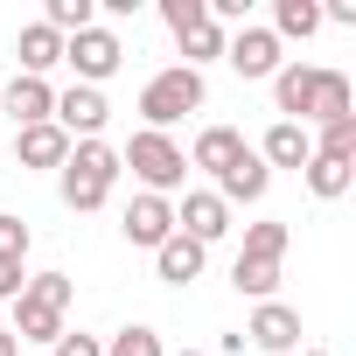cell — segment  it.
<instances>
[{
    "instance_id": "1",
    "label": "cell",
    "mask_w": 356,
    "mask_h": 356,
    "mask_svg": "<svg viewBox=\"0 0 356 356\" xmlns=\"http://www.w3.org/2000/svg\"><path fill=\"white\" fill-rule=\"evenodd\" d=\"M119 147L112 140H70V161L56 168V196H63V210H77V217H91V210H105L112 203V182H119Z\"/></svg>"
},
{
    "instance_id": "2",
    "label": "cell",
    "mask_w": 356,
    "mask_h": 356,
    "mask_svg": "<svg viewBox=\"0 0 356 356\" xmlns=\"http://www.w3.org/2000/svg\"><path fill=\"white\" fill-rule=\"evenodd\" d=\"M70 300H77V280H70V273H29L8 335H15V342H56V335L70 328Z\"/></svg>"
},
{
    "instance_id": "3",
    "label": "cell",
    "mask_w": 356,
    "mask_h": 356,
    "mask_svg": "<svg viewBox=\"0 0 356 356\" xmlns=\"http://www.w3.org/2000/svg\"><path fill=\"white\" fill-rule=\"evenodd\" d=\"M210 105V77L203 70H189V63H168V70H154L147 84H140V126L147 133H168V126H182L189 112H203Z\"/></svg>"
},
{
    "instance_id": "4",
    "label": "cell",
    "mask_w": 356,
    "mask_h": 356,
    "mask_svg": "<svg viewBox=\"0 0 356 356\" xmlns=\"http://www.w3.org/2000/svg\"><path fill=\"white\" fill-rule=\"evenodd\" d=\"M119 168H133L140 196H168L175 203V189H189V161H182V147H175V133H147L140 126L119 147Z\"/></svg>"
},
{
    "instance_id": "5",
    "label": "cell",
    "mask_w": 356,
    "mask_h": 356,
    "mask_svg": "<svg viewBox=\"0 0 356 356\" xmlns=\"http://www.w3.org/2000/svg\"><path fill=\"white\" fill-rule=\"evenodd\" d=\"M63 63L77 70V84H91V91H105V77H119V63H126V42H119V29H84V35H70L63 42Z\"/></svg>"
},
{
    "instance_id": "6",
    "label": "cell",
    "mask_w": 356,
    "mask_h": 356,
    "mask_svg": "<svg viewBox=\"0 0 356 356\" xmlns=\"http://www.w3.org/2000/svg\"><path fill=\"white\" fill-rule=\"evenodd\" d=\"M224 63H231L245 84H273V70L286 63V49L273 42V29L245 22V29H231V35H224Z\"/></svg>"
},
{
    "instance_id": "7",
    "label": "cell",
    "mask_w": 356,
    "mask_h": 356,
    "mask_svg": "<svg viewBox=\"0 0 356 356\" xmlns=\"http://www.w3.org/2000/svg\"><path fill=\"white\" fill-rule=\"evenodd\" d=\"M252 349H266V356H293L300 349V307H286V300H259L252 307V321L238 328Z\"/></svg>"
},
{
    "instance_id": "8",
    "label": "cell",
    "mask_w": 356,
    "mask_h": 356,
    "mask_svg": "<svg viewBox=\"0 0 356 356\" xmlns=\"http://www.w3.org/2000/svg\"><path fill=\"white\" fill-rule=\"evenodd\" d=\"M175 231H182V238H196L203 252L231 231V210L217 203V189H182V203H175Z\"/></svg>"
},
{
    "instance_id": "9",
    "label": "cell",
    "mask_w": 356,
    "mask_h": 356,
    "mask_svg": "<svg viewBox=\"0 0 356 356\" xmlns=\"http://www.w3.org/2000/svg\"><path fill=\"white\" fill-rule=\"evenodd\" d=\"M105 119H112L105 91H91V84H70V91H56V126H63L70 140H105Z\"/></svg>"
},
{
    "instance_id": "10",
    "label": "cell",
    "mask_w": 356,
    "mask_h": 356,
    "mask_svg": "<svg viewBox=\"0 0 356 356\" xmlns=\"http://www.w3.org/2000/svg\"><path fill=\"white\" fill-rule=\"evenodd\" d=\"M119 231H126V245L161 252V245L175 238V203H168V196H133V203H126V217H119Z\"/></svg>"
},
{
    "instance_id": "11",
    "label": "cell",
    "mask_w": 356,
    "mask_h": 356,
    "mask_svg": "<svg viewBox=\"0 0 356 356\" xmlns=\"http://www.w3.org/2000/svg\"><path fill=\"white\" fill-rule=\"evenodd\" d=\"M314 77H321V63H300V56H286V63L273 70V112H280V119H293V126H307Z\"/></svg>"
},
{
    "instance_id": "12",
    "label": "cell",
    "mask_w": 356,
    "mask_h": 356,
    "mask_svg": "<svg viewBox=\"0 0 356 356\" xmlns=\"http://www.w3.org/2000/svg\"><path fill=\"white\" fill-rule=\"evenodd\" d=\"M0 112L15 119V133L22 126H49L56 119V84L49 77H15L8 91H0Z\"/></svg>"
},
{
    "instance_id": "13",
    "label": "cell",
    "mask_w": 356,
    "mask_h": 356,
    "mask_svg": "<svg viewBox=\"0 0 356 356\" xmlns=\"http://www.w3.org/2000/svg\"><path fill=\"white\" fill-rule=\"evenodd\" d=\"M252 154H259L266 168H293V175H300V168L314 161V133H307V126H293V119H273V126H266V140H259Z\"/></svg>"
},
{
    "instance_id": "14",
    "label": "cell",
    "mask_w": 356,
    "mask_h": 356,
    "mask_svg": "<svg viewBox=\"0 0 356 356\" xmlns=\"http://www.w3.org/2000/svg\"><path fill=\"white\" fill-rule=\"evenodd\" d=\"M266 189H273V168H266L252 147L217 175V203H224V210H231V203H266Z\"/></svg>"
},
{
    "instance_id": "15",
    "label": "cell",
    "mask_w": 356,
    "mask_h": 356,
    "mask_svg": "<svg viewBox=\"0 0 356 356\" xmlns=\"http://www.w3.org/2000/svg\"><path fill=\"white\" fill-rule=\"evenodd\" d=\"M245 147H252V140H245L238 126H203V133H196V147H189L182 161H189V168H203L210 182H217V175H224V168H231V161H238Z\"/></svg>"
},
{
    "instance_id": "16",
    "label": "cell",
    "mask_w": 356,
    "mask_h": 356,
    "mask_svg": "<svg viewBox=\"0 0 356 356\" xmlns=\"http://www.w3.org/2000/svg\"><path fill=\"white\" fill-rule=\"evenodd\" d=\"M15 161H22V168H49V175H56V168L70 161V133H63L56 119H49V126H22V133H15Z\"/></svg>"
},
{
    "instance_id": "17",
    "label": "cell",
    "mask_w": 356,
    "mask_h": 356,
    "mask_svg": "<svg viewBox=\"0 0 356 356\" xmlns=\"http://www.w3.org/2000/svg\"><path fill=\"white\" fill-rule=\"evenodd\" d=\"M335 119H356V84L342 70H321L314 77V105H307V133L314 126H335Z\"/></svg>"
},
{
    "instance_id": "18",
    "label": "cell",
    "mask_w": 356,
    "mask_h": 356,
    "mask_svg": "<svg viewBox=\"0 0 356 356\" xmlns=\"http://www.w3.org/2000/svg\"><path fill=\"white\" fill-rule=\"evenodd\" d=\"M203 266H210V252H203L196 238H182V231H175V238L154 252V273H161L168 286H196V280H203Z\"/></svg>"
},
{
    "instance_id": "19",
    "label": "cell",
    "mask_w": 356,
    "mask_h": 356,
    "mask_svg": "<svg viewBox=\"0 0 356 356\" xmlns=\"http://www.w3.org/2000/svg\"><path fill=\"white\" fill-rule=\"evenodd\" d=\"M15 56H22V77H49V70L63 63V35L42 29V22H29V29L15 35Z\"/></svg>"
},
{
    "instance_id": "20",
    "label": "cell",
    "mask_w": 356,
    "mask_h": 356,
    "mask_svg": "<svg viewBox=\"0 0 356 356\" xmlns=\"http://www.w3.org/2000/svg\"><path fill=\"white\" fill-rule=\"evenodd\" d=\"M273 42L286 49V42H307V35H321V0H273Z\"/></svg>"
},
{
    "instance_id": "21",
    "label": "cell",
    "mask_w": 356,
    "mask_h": 356,
    "mask_svg": "<svg viewBox=\"0 0 356 356\" xmlns=\"http://www.w3.org/2000/svg\"><path fill=\"white\" fill-rule=\"evenodd\" d=\"M300 182H307V196H314V203H342V196H349V182H356V161H328V154H314V161L300 168Z\"/></svg>"
},
{
    "instance_id": "22",
    "label": "cell",
    "mask_w": 356,
    "mask_h": 356,
    "mask_svg": "<svg viewBox=\"0 0 356 356\" xmlns=\"http://www.w3.org/2000/svg\"><path fill=\"white\" fill-rule=\"evenodd\" d=\"M286 245H293V231H286L280 217H259V224H245L238 259H266V266H280V259H286Z\"/></svg>"
},
{
    "instance_id": "23",
    "label": "cell",
    "mask_w": 356,
    "mask_h": 356,
    "mask_svg": "<svg viewBox=\"0 0 356 356\" xmlns=\"http://www.w3.org/2000/svg\"><path fill=\"white\" fill-rule=\"evenodd\" d=\"M231 286L259 307V300H280V266H266V259H231Z\"/></svg>"
},
{
    "instance_id": "24",
    "label": "cell",
    "mask_w": 356,
    "mask_h": 356,
    "mask_svg": "<svg viewBox=\"0 0 356 356\" xmlns=\"http://www.w3.org/2000/svg\"><path fill=\"white\" fill-rule=\"evenodd\" d=\"M42 29H56L63 42L84 35V29H98V0H49V8H42Z\"/></svg>"
},
{
    "instance_id": "25",
    "label": "cell",
    "mask_w": 356,
    "mask_h": 356,
    "mask_svg": "<svg viewBox=\"0 0 356 356\" xmlns=\"http://www.w3.org/2000/svg\"><path fill=\"white\" fill-rule=\"evenodd\" d=\"M105 356H168V349H161V328H147V321H126L119 335H105Z\"/></svg>"
},
{
    "instance_id": "26",
    "label": "cell",
    "mask_w": 356,
    "mask_h": 356,
    "mask_svg": "<svg viewBox=\"0 0 356 356\" xmlns=\"http://www.w3.org/2000/svg\"><path fill=\"white\" fill-rule=\"evenodd\" d=\"M182 56H189V70H203V63H224V29H217V22L189 29V35H182Z\"/></svg>"
},
{
    "instance_id": "27",
    "label": "cell",
    "mask_w": 356,
    "mask_h": 356,
    "mask_svg": "<svg viewBox=\"0 0 356 356\" xmlns=\"http://www.w3.org/2000/svg\"><path fill=\"white\" fill-rule=\"evenodd\" d=\"M161 22H168V35H175V42H182L189 29H203V22H210V8H203V0H161Z\"/></svg>"
},
{
    "instance_id": "28",
    "label": "cell",
    "mask_w": 356,
    "mask_h": 356,
    "mask_svg": "<svg viewBox=\"0 0 356 356\" xmlns=\"http://www.w3.org/2000/svg\"><path fill=\"white\" fill-rule=\"evenodd\" d=\"M49 356H105V335H91V328H63V335L49 342Z\"/></svg>"
},
{
    "instance_id": "29",
    "label": "cell",
    "mask_w": 356,
    "mask_h": 356,
    "mask_svg": "<svg viewBox=\"0 0 356 356\" xmlns=\"http://www.w3.org/2000/svg\"><path fill=\"white\" fill-rule=\"evenodd\" d=\"M29 245H35V231H29L22 217L0 210V259H29Z\"/></svg>"
},
{
    "instance_id": "30",
    "label": "cell",
    "mask_w": 356,
    "mask_h": 356,
    "mask_svg": "<svg viewBox=\"0 0 356 356\" xmlns=\"http://www.w3.org/2000/svg\"><path fill=\"white\" fill-rule=\"evenodd\" d=\"M29 286V259H0V300H22Z\"/></svg>"
},
{
    "instance_id": "31",
    "label": "cell",
    "mask_w": 356,
    "mask_h": 356,
    "mask_svg": "<svg viewBox=\"0 0 356 356\" xmlns=\"http://www.w3.org/2000/svg\"><path fill=\"white\" fill-rule=\"evenodd\" d=\"M328 22H335V29H356V0H328V8H321V29H328Z\"/></svg>"
},
{
    "instance_id": "32",
    "label": "cell",
    "mask_w": 356,
    "mask_h": 356,
    "mask_svg": "<svg viewBox=\"0 0 356 356\" xmlns=\"http://www.w3.org/2000/svg\"><path fill=\"white\" fill-rule=\"evenodd\" d=\"M0 356H22V342H15V335H8V328H0Z\"/></svg>"
},
{
    "instance_id": "33",
    "label": "cell",
    "mask_w": 356,
    "mask_h": 356,
    "mask_svg": "<svg viewBox=\"0 0 356 356\" xmlns=\"http://www.w3.org/2000/svg\"><path fill=\"white\" fill-rule=\"evenodd\" d=\"M168 356H210V349H168Z\"/></svg>"
},
{
    "instance_id": "34",
    "label": "cell",
    "mask_w": 356,
    "mask_h": 356,
    "mask_svg": "<svg viewBox=\"0 0 356 356\" xmlns=\"http://www.w3.org/2000/svg\"><path fill=\"white\" fill-rule=\"evenodd\" d=\"M293 356H328V349H293Z\"/></svg>"
},
{
    "instance_id": "35",
    "label": "cell",
    "mask_w": 356,
    "mask_h": 356,
    "mask_svg": "<svg viewBox=\"0 0 356 356\" xmlns=\"http://www.w3.org/2000/svg\"><path fill=\"white\" fill-rule=\"evenodd\" d=\"M0 328H8V314H0Z\"/></svg>"
}]
</instances>
